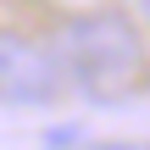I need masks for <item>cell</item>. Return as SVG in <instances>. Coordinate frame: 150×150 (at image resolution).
Returning a JSON list of instances; mask_svg holds the SVG:
<instances>
[{
    "label": "cell",
    "instance_id": "6da1fadb",
    "mask_svg": "<svg viewBox=\"0 0 150 150\" xmlns=\"http://www.w3.org/2000/svg\"><path fill=\"white\" fill-rule=\"evenodd\" d=\"M61 72L95 100L128 95L145 72V39L122 11H83L61 28Z\"/></svg>",
    "mask_w": 150,
    "mask_h": 150
},
{
    "label": "cell",
    "instance_id": "7a4b0ae2",
    "mask_svg": "<svg viewBox=\"0 0 150 150\" xmlns=\"http://www.w3.org/2000/svg\"><path fill=\"white\" fill-rule=\"evenodd\" d=\"M0 78H6V100L11 106H33V100H45L50 95V83H56V67L33 50V45H22L17 33H6L0 39Z\"/></svg>",
    "mask_w": 150,
    "mask_h": 150
},
{
    "label": "cell",
    "instance_id": "3957f363",
    "mask_svg": "<svg viewBox=\"0 0 150 150\" xmlns=\"http://www.w3.org/2000/svg\"><path fill=\"white\" fill-rule=\"evenodd\" d=\"M95 150H139V145H95Z\"/></svg>",
    "mask_w": 150,
    "mask_h": 150
},
{
    "label": "cell",
    "instance_id": "277c9868",
    "mask_svg": "<svg viewBox=\"0 0 150 150\" xmlns=\"http://www.w3.org/2000/svg\"><path fill=\"white\" fill-rule=\"evenodd\" d=\"M145 11H150V0H145Z\"/></svg>",
    "mask_w": 150,
    "mask_h": 150
}]
</instances>
